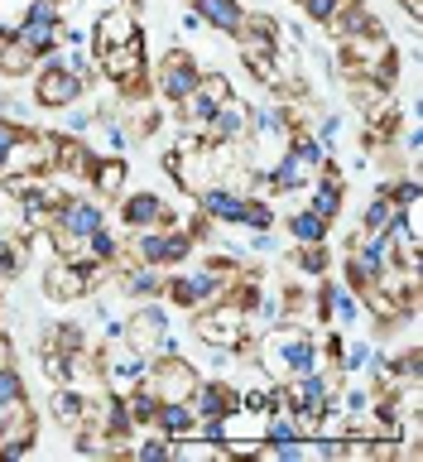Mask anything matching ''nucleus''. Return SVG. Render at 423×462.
<instances>
[{
    "mask_svg": "<svg viewBox=\"0 0 423 462\" xmlns=\"http://www.w3.org/2000/svg\"><path fill=\"white\" fill-rule=\"evenodd\" d=\"M125 173H130V169H125L121 154H97L92 169H87V183H92L101 198H115V193L125 188Z\"/></svg>",
    "mask_w": 423,
    "mask_h": 462,
    "instance_id": "19",
    "label": "nucleus"
},
{
    "mask_svg": "<svg viewBox=\"0 0 423 462\" xmlns=\"http://www.w3.org/2000/svg\"><path fill=\"white\" fill-rule=\"evenodd\" d=\"M226 289H231V274L202 265L193 274H169V280H164V299L179 303L183 313H198V309H207V303L226 299Z\"/></svg>",
    "mask_w": 423,
    "mask_h": 462,
    "instance_id": "5",
    "label": "nucleus"
},
{
    "mask_svg": "<svg viewBox=\"0 0 423 462\" xmlns=\"http://www.w3.org/2000/svg\"><path fill=\"white\" fill-rule=\"evenodd\" d=\"M193 414L198 419H226L231 410L241 404V385H231V381H198L193 390Z\"/></svg>",
    "mask_w": 423,
    "mask_h": 462,
    "instance_id": "13",
    "label": "nucleus"
},
{
    "mask_svg": "<svg viewBox=\"0 0 423 462\" xmlns=\"http://www.w3.org/2000/svg\"><path fill=\"white\" fill-rule=\"evenodd\" d=\"M121 342H130L140 356H164L173 352V337H169V313L159 309V299H144L140 313H130L121 323Z\"/></svg>",
    "mask_w": 423,
    "mask_h": 462,
    "instance_id": "6",
    "label": "nucleus"
},
{
    "mask_svg": "<svg viewBox=\"0 0 423 462\" xmlns=\"http://www.w3.org/2000/svg\"><path fill=\"white\" fill-rule=\"evenodd\" d=\"M337 10H342V0H303V14H308L313 24H327Z\"/></svg>",
    "mask_w": 423,
    "mask_h": 462,
    "instance_id": "27",
    "label": "nucleus"
},
{
    "mask_svg": "<svg viewBox=\"0 0 423 462\" xmlns=\"http://www.w3.org/2000/svg\"><path fill=\"white\" fill-rule=\"evenodd\" d=\"M193 236H188L183 222H164V226H150V231H135V260L140 265H154V270H173L193 255Z\"/></svg>",
    "mask_w": 423,
    "mask_h": 462,
    "instance_id": "4",
    "label": "nucleus"
},
{
    "mask_svg": "<svg viewBox=\"0 0 423 462\" xmlns=\"http://www.w3.org/2000/svg\"><path fill=\"white\" fill-rule=\"evenodd\" d=\"M20 130H24V125H14V121H5V116H0V154L10 150V140L20 135Z\"/></svg>",
    "mask_w": 423,
    "mask_h": 462,
    "instance_id": "28",
    "label": "nucleus"
},
{
    "mask_svg": "<svg viewBox=\"0 0 423 462\" xmlns=\"http://www.w3.org/2000/svg\"><path fill=\"white\" fill-rule=\"evenodd\" d=\"M327 231H332V222H323L313 208H299L294 217H289V236H294L299 245H308V241H327Z\"/></svg>",
    "mask_w": 423,
    "mask_h": 462,
    "instance_id": "22",
    "label": "nucleus"
},
{
    "mask_svg": "<svg viewBox=\"0 0 423 462\" xmlns=\"http://www.w3.org/2000/svg\"><path fill=\"white\" fill-rule=\"evenodd\" d=\"M121 400H125L130 419H135V429H150V424H154V414H159V400H154V390L144 385V381H140V385H130Z\"/></svg>",
    "mask_w": 423,
    "mask_h": 462,
    "instance_id": "21",
    "label": "nucleus"
},
{
    "mask_svg": "<svg viewBox=\"0 0 423 462\" xmlns=\"http://www.w3.org/2000/svg\"><path fill=\"white\" fill-rule=\"evenodd\" d=\"M29 395H24V375L14 366H0V419H10L14 410H24Z\"/></svg>",
    "mask_w": 423,
    "mask_h": 462,
    "instance_id": "23",
    "label": "nucleus"
},
{
    "mask_svg": "<svg viewBox=\"0 0 423 462\" xmlns=\"http://www.w3.org/2000/svg\"><path fill=\"white\" fill-rule=\"evenodd\" d=\"M294 5H303V0H294Z\"/></svg>",
    "mask_w": 423,
    "mask_h": 462,
    "instance_id": "31",
    "label": "nucleus"
},
{
    "mask_svg": "<svg viewBox=\"0 0 423 462\" xmlns=\"http://www.w3.org/2000/svg\"><path fill=\"white\" fill-rule=\"evenodd\" d=\"M164 280H169L164 270L140 265V260H135V265H130L125 274H115V284H121L125 299H159V294H164Z\"/></svg>",
    "mask_w": 423,
    "mask_h": 462,
    "instance_id": "18",
    "label": "nucleus"
},
{
    "mask_svg": "<svg viewBox=\"0 0 423 462\" xmlns=\"http://www.w3.org/2000/svg\"><path fill=\"white\" fill-rule=\"evenodd\" d=\"M299 270H303V274H313V280H323V274L332 270L327 241H308V245H299Z\"/></svg>",
    "mask_w": 423,
    "mask_h": 462,
    "instance_id": "25",
    "label": "nucleus"
},
{
    "mask_svg": "<svg viewBox=\"0 0 423 462\" xmlns=\"http://www.w3.org/2000/svg\"><path fill=\"white\" fill-rule=\"evenodd\" d=\"M130 457H144V462H164V457H169V439H164V433H154V439H144L140 448H130Z\"/></svg>",
    "mask_w": 423,
    "mask_h": 462,
    "instance_id": "26",
    "label": "nucleus"
},
{
    "mask_svg": "<svg viewBox=\"0 0 423 462\" xmlns=\"http://www.w3.org/2000/svg\"><path fill=\"white\" fill-rule=\"evenodd\" d=\"M164 222H173V208L159 193H130L121 202V226H130V231H150Z\"/></svg>",
    "mask_w": 423,
    "mask_h": 462,
    "instance_id": "12",
    "label": "nucleus"
},
{
    "mask_svg": "<svg viewBox=\"0 0 423 462\" xmlns=\"http://www.w3.org/2000/svg\"><path fill=\"white\" fill-rule=\"evenodd\" d=\"M251 121H255L251 101H241L236 92H231L226 101H216L212 125H207V140H212V144H236V140L251 135Z\"/></svg>",
    "mask_w": 423,
    "mask_h": 462,
    "instance_id": "10",
    "label": "nucleus"
},
{
    "mask_svg": "<svg viewBox=\"0 0 423 462\" xmlns=\"http://www.w3.org/2000/svg\"><path fill=\"white\" fill-rule=\"evenodd\" d=\"M323 29H327L332 39H356V34H375V29H385V24L371 14L366 0H342V10L332 14Z\"/></svg>",
    "mask_w": 423,
    "mask_h": 462,
    "instance_id": "14",
    "label": "nucleus"
},
{
    "mask_svg": "<svg viewBox=\"0 0 423 462\" xmlns=\"http://www.w3.org/2000/svg\"><path fill=\"white\" fill-rule=\"evenodd\" d=\"M34 68H39V53H29L20 39H5V43H0V78H5V82L34 78Z\"/></svg>",
    "mask_w": 423,
    "mask_h": 462,
    "instance_id": "20",
    "label": "nucleus"
},
{
    "mask_svg": "<svg viewBox=\"0 0 423 462\" xmlns=\"http://www.w3.org/2000/svg\"><path fill=\"white\" fill-rule=\"evenodd\" d=\"M188 10H193L207 29H216V34H236L241 20H245L241 0H188Z\"/></svg>",
    "mask_w": 423,
    "mask_h": 462,
    "instance_id": "15",
    "label": "nucleus"
},
{
    "mask_svg": "<svg viewBox=\"0 0 423 462\" xmlns=\"http://www.w3.org/2000/svg\"><path fill=\"white\" fill-rule=\"evenodd\" d=\"M395 202H390V193L381 188V193H375L371 202H366V212H361V231H385L390 222H395Z\"/></svg>",
    "mask_w": 423,
    "mask_h": 462,
    "instance_id": "24",
    "label": "nucleus"
},
{
    "mask_svg": "<svg viewBox=\"0 0 423 462\" xmlns=\"http://www.w3.org/2000/svg\"><path fill=\"white\" fill-rule=\"evenodd\" d=\"M58 5H68V0H58Z\"/></svg>",
    "mask_w": 423,
    "mask_h": 462,
    "instance_id": "30",
    "label": "nucleus"
},
{
    "mask_svg": "<svg viewBox=\"0 0 423 462\" xmlns=\"http://www.w3.org/2000/svg\"><path fill=\"white\" fill-rule=\"evenodd\" d=\"M87 78H78L68 63H58V53H43L39 58V68H34V101L39 106H49V111H68V106H78V101L87 97Z\"/></svg>",
    "mask_w": 423,
    "mask_h": 462,
    "instance_id": "3",
    "label": "nucleus"
},
{
    "mask_svg": "<svg viewBox=\"0 0 423 462\" xmlns=\"http://www.w3.org/2000/svg\"><path fill=\"white\" fill-rule=\"evenodd\" d=\"M198 78H202L198 58L188 53V49H169L164 58H159V68H154V92L179 106V101L198 87Z\"/></svg>",
    "mask_w": 423,
    "mask_h": 462,
    "instance_id": "9",
    "label": "nucleus"
},
{
    "mask_svg": "<svg viewBox=\"0 0 423 462\" xmlns=\"http://www.w3.org/2000/svg\"><path fill=\"white\" fill-rule=\"evenodd\" d=\"M198 366L188 356L179 352H164V356H154L150 361V371H144V385L154 390V400L159 404H169V400H193V390H198Z\"/></svg>",
    "mask_w": 423,
    "mask_h": 462,
    "instance_id": "7",
    "label": "nucleus"
},
{
    "mask_svg": "<svg viewBox=\"0 0 423 462\" xmlns=\"http://www.w3.org/2000/svg\"><path fill=\"white\" fill-rule=\"evenodd\" d=\"M97 361H101V381H106L111 395H125V390H130V385H140V381H144V371H150V356H140L135 346L121 342V337H115Z\"/></svg>",
    "mask_w": 423,
    "mask_h": 462,
    "instance_id": "8",
    "label": "nucleus"
},
{
    "mask_svg": "<svg viewBox=\"0 0 423 462\" xmlns=\"http://www.w3.org/2000/svg\"><path fill=\"white\" fill-rule=\"evenodd\" d=\"M29 231H34V226H29L24 198L5 183V188H0V245H5V241H24Z\"/></svg>",
    "mask_w": 423,
    "mask_h": 462,
    "instance_id": "17",
    "label": "nucleus"
},
{
    "mask_svg": "<svg viewBox=\"0 0 423 462\" xmlns=\"http://www.w3.org/2000/svg\"><path fill=\"white\" fill-rule=\"evenodd\" d=\"M255 366L265 381L284 385V381H299V375H308L323 366V346L308 328L299 323H274L265 337H260V352H255Z\"/></svg>",
    "mask_w": 423,
    "mask_h": 462,
    "instance_id": "1",
    "label": "nucleus"
},
{
    "mask_svg": "<svg viewBox=\"0 0 423 462\" xmlns=\"http://www.w3.org/2000/svg\"><path fill=\"white\" fill-rule=\"evenodd\" d=\"M154 433H164V439H193V429H198V414H193V404L188 400H169V404H159V414H154Z\"/></svg>",
    "mask_w": 423,
    "mask_h": 462,
    "instance_id": "16",
    "label": "nucleus"
},
{
    "mask_svg": "<svg viewBox=\"0 0 423 462\" xmlns=\"http://www.w3.org/2000/svg\"><path fill=\"white\" fill-rule=\"evenodd\" d=\"M135 34H140L135 10H130V5H106L97 14V24H92V58L115 49V43H125V39H135Z\"/></svg>",
    "mask_w": 423,
    "mask_h": 462,
    "instance_id": "11",
    "label": "nucleus"
},
{
    "mask_svg": "<svg viewBox=\"0 0 423 462\" xmlns=\"http://www.w3.org/2000/svg\"><path fill=\"white\" fill-rule=\"evenodd\" d=\"M245 332H251V318H245L231 299H216V303L193 313V337L202 346H212V352H236L245 342Z\"/></svg>",
    "mask_w": 423,
    "mask_h": 462,
    "instance_id": "2",
    "label": "nucleus"
},
{
    "mask_svg": "<svg viewBox=\"0 0 423 462\" xmlns=\"http://www.w3.org/2000/svg\"><path fill=\"white\" fill-rule=\"evenodd\" d=\"M106 5H121V0H106Z\"/></svg>",
    "mask_w": 423,
    "mask_h": 462,
    "instance_id": "29",
    "label": "nucleus"
}]
</instances>
